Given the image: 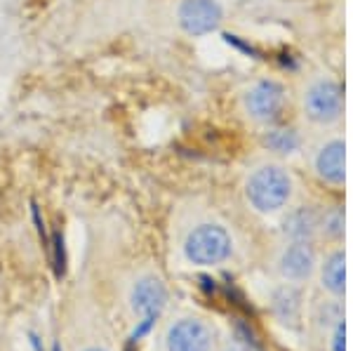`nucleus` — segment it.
<instances>
[{"label": "nucleus", "instance_id": "1", "mask_svg": "<svg viewBox=\"0 0 353 351\" xmlns=\"http://www.w3.org/2000/svg\"><path fill=\"white\" fill-rule=\"evenodd\" d=\"M294 196V179L281 163H259L245 179V198L259 214L285 210Z\"/></svg>", "mask_w": 353, "mask_h": 351}, {"label": "nucleus", "instance_id": "2", "mask_svg": "<svg viewBox=\"0 0 353 351\" xmlns=\"http://www.w3.org/2000/svg\"><path fill=\"white\" fill-rule=\"evenodd\" d=\"M344 88L330 73H316L301 90V113L313 128L330 130L344 118Z\"/></svg>", "mask_w": 353, "mask_h": 351}, {"label": "nucleus", "instance_id": "3", "mask_svg": "<svg viewBox=\"0 0 353 351\" xmlns=\"http://www.w3.org/2000/svg\"><path fill=\"white\" fill-rule=\"evenodd\" d=\"M233 254V239L226 226L217 222H203L186 234L184 257L196 267H214Z\"/></svg>", "mask_w": 353, "mask_h": 351}, {"label": "nucleus", "instance_id": "4", "mask_svg": "<svg viewBox=\"0 0 353 351\" xmlns=\"http://www.w3.org/2000/svg\"><path fill=\"white\" fill-rule=\"evenodd\" d=\"M285 101L288 92L281 83L273 78H261L243 92V111L248 113L250 121L259 123V126H273L281 121Z\"/></svg>", "mask_w": 353, "mask_h": 351}, {"label": "nucleus", "instance_id": "5", "mask_svg": "<svg viewBox=\"0 0 353 351\" xmlns=\"http://www.w3.org/2000/svg\"><path fill=\"white\" fill-rule=\"evenodd\" d=\"M130 302H132V309H134L137 319H139L132 332V339H139L151 330L158 319H161L165 304H168V288H165V283L161 279H156V276H141L132 285Z\"/></svg>", "mask_w": 353, "mask_h": 351}, {"label": "nucleus", "instance_id": "6", "mask_svg": "<svg viewBox=\"0 0 353 351\" xmlns=\"http://www.w3.org/2000/svg\"><path fill=\"white\" fill-rule=\"evenodd\" d=\"M311 168L321 182L341 186L346 179V141L341 134H327L311 149Z\"/></svg>", "mask_w": 353, "mask_h": 351}, {"label": "nucleus", "instance_id": "7", "mask_svg": "<svg viewBox=\"0 0 353 351\" xmlns=\"http://www.w3.org/2000/svg\"><path fill=\"white\" fill-rule=\"evenodd\" d=\"M176 21L186 36L203 38L219 31L224 10L217 0H181L176 8Z\"/></svg>", "mask_w": 353, "mask_h": 351}, {"label": "nucleus", "instance_id": "8", "mask_svg": "<svg viewBox=\"0 0 353 351\" xmlns=\"http://www.w3.org/2000/svg\"><path fill=\"white\" fill-rule=\"evenodd\" d=\"M316 250L311 243L301 241H288L283 250L276 257V269L290 283H304L309 281L316 271Z\"/></svg>", "mask_w": 353, "mask_h": 351}, {"label": "nucleus", "instance_id": "9", "mask_svg": "<svg viewBox=\"0 0 353 351\" xmlns=\"http://www.w3.org/2000/svg\"><path fill=\"white\" fill-rule=\"evenodd\" d=\"M168 351H212L214 332L201 319H179L165 337Z\"/></svg>", "mask_w": 353, "mask_h": 351}, {"label": "nucleus", "instance_id": "10", "mask_svg": "<svg viewBox=\"0 0 353 351\" xmlns=\"http://www.w3.org/2000/svg\"><path fill=\"white\" fill-rule=\"evenodd\" d=\"M318 226H321V210L313 205H297L283 217L281 234L288 241L311 243L318 236Z\"/></svg>", "mask_w": 353, "mask_h": 351}, {"label": "nucleus", "instance_id": "11", "mask_svg": "<svg viewBox=\"0 0 353 351\" xmlns=\"http://www.w3.org/2000/svg\"><path fill=\"white\" fill-rule=\"evenodd\" d=\"M264 146L276 156H292L301 149V134L292 126H266Z\"/></svg>", "mask_w": 353, "mask_h": 351}, {"label": "nucleus", "instance_id": "12", "mask_svg": "<svg viewBox=\"0 0 353 351\" xmlns=\"http://www.w3.org/2000/svg\"><path fill=\"white\" fill-rule=\"evenodd\" d=\"M346 257L344 250H334L330 252L325 257V262L321 264V283L323 288L334 297L344 295V288H346Z\"/></svg>", "mask_w": 353, "mask_h": 351}, {"label": "nucleus", "instance_id": "13", "mask_svg": "<svg viewBox=\"0 0 353 351\" xmlns=\"http://www.w3.org/2000/svg\"><path fill=\"white\" fill-rule=\"evenodd\" d=\"M273 311L283 323H297L301 314V297L294 288H281V290L273 295Z\"/></svg>", "mask_w": 353, "mask_h": 351}, {"label": "nucleus", "instance_id": "14", "mask_svg": "<svg viewBox=\"0 0 353 351\" xmlns=\"http://www.w3.org/2000/svg\"><path fill=\"white\" fill-rule=\"evenodd\" d=\"M318 236H325L330 241H337L344 236V208L332 205V208H327V210H321Z\"/></svg>", "mask_w": 353, "mask_h": 351}, {"label": "nucleus", "instance_id": "15", "mask_svg": "<svg viewBox=\"0 0 353 351\" xmlns=\"http://www.w3.org/2000/svg\"><path fill=\"white\" fill-rule=\"evenodd\" d=\"M344 339H346L344 319H339V323L334 325V332H332V351H344Z\"/></svg>", "mask_w": 353, "mask_h": 351}, {"label": "nucleus", "instance_id": "16", "mask_svg": "<svg viewBox=\"0 0 353 351\" xmlns=\"http://www.w3.org/2000/svg\"><path fill=\"white\" fill-rule=\"evenodd\" d=\"M85 351H104V349H85Z\"/></svg>", "mask_w": 353, "mask_h": 351}]
</instances>
